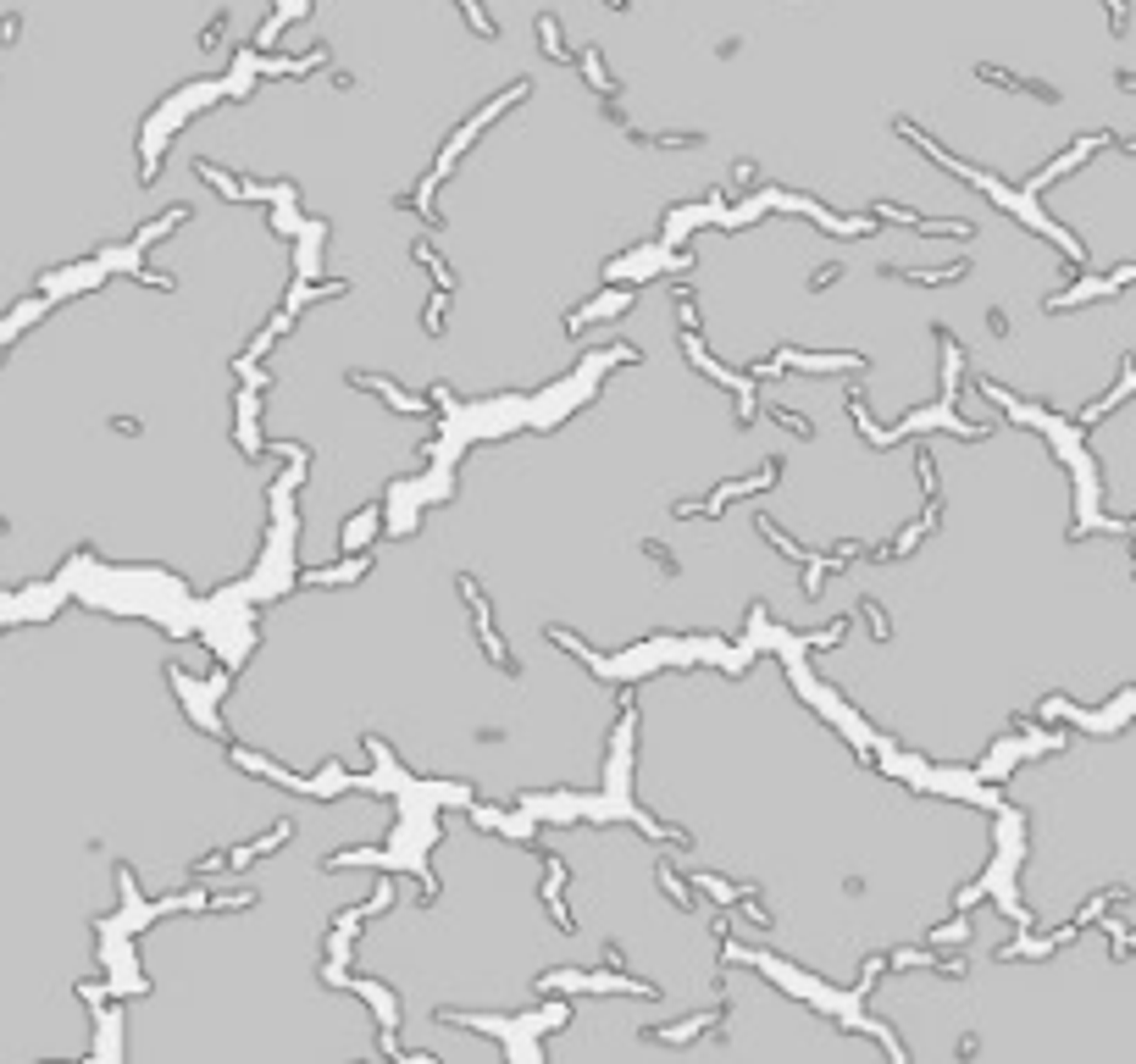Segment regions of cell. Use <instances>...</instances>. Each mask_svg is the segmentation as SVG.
Segmentation results:
<instances>
[{"instance_id": "1", "label": "cell", "mask_w": 1136, "mask_h": 1064, "mask_svg": "<svg viewBox=\"0 0 1136 1064\" xmlns=\"http://www.w3.org/2000/svg\"><path fill=\"white\" fill-rule=\"evenodd\" d=\"M461 593H466V604L477 610V637H483V649H488V654H494V660L505 665V676H516L522 665H516V654H511V649L500 643V632H494V621H488V599L477 593V582H472V576H461Z\"/></svg>"}, {"instance_id": "2", "label": "cell", "mask_w": 1136, "mask_h": 1064, "mask_svg": "<svg viewBox=\"0 0 1136 1064\" xmlns=\"http://www.w3.org/2000/svg\"><path fill=\"white\" fill-rule=\"evenodd\" d=\"M561 987H615V993H637V998H648V993H654L648 982H632V976H576V971L538 976V993H561Z\"/></svg>"}, {"instance_id": "3", "label": "cell", "mask_w": 1136, "mask_h": 1064, "mask_svg": "<svg viewBox=\"0 0 1136 1064\" xmlns=\"http://www.w3.org/2000/svg\"><path fill=\"white\" fill-rule=\"evenodd\" d=\"M1131 394H1136V366H1131V361H1126V372H1120V389H1115L1109 400H1098V405H1087V411H1081V427H1087V422H1098V416H1109V411H1115L1120 400H1131Z\"/></svg>"}, {"instance_id": "4", "label": "cell", "mask_w": 1136, "mask_h": 1064, "mask_svg": "<svg viewBox=\"0 0 1136 1064\" xmlns=\"http://www.w3.org/2000/svg\"><path fill=\"white\" fill-rule=\"evenodd\" d=\"M887 278H904V283H954V278H965L970 272V261H948V266H937V272H904V266H882Z\"/></svg>"}, {"instance_id": "5", "label": "cell", "mask_w": 1136, "mask_h": 1064, "mask_svg": "<svg viewBox=\"0 0 1136 1064\" xmlns=\"http://www.w3.org/2000/svg\"><path fill=\"white\" fill-rule=\"evenodd\" d=\"M771 416L787 427V433H798V439H815V422L809 416H798V411H787V405H771Z\"/></svg>"}, {"instance_id": "6", "label": "cell", "mask_w": 1136, "mask_h": 1064, "mask_svg": "<svg viewBox=\"0 0 1136 1064\" xmlns=\"http://www.w3.org/2000/svg\"><path fill=\"white\" fill-rule=\"evenodd\" d=\"M759 532H765V538H771V543H776V549H782L787 560H809V554H804V549H798V543H793L787 532H776V522H771V516H759Z\"/></svg>"}, {"instance_id": "7", "label": "cell", "mask_w": 1136, "mask_h": 1064, "mask_svg": "<svg viewBox=\"0 0 1136 1064\" xmlns=\"http://www.w3.org/2000/svg\"><path fill=\"white\" fill-rule=\"evenodd\" d=\"M643 554H648V560H654V565H660L665 576H676V554H671L665 543H654V538H648V543H643Z\"/></svg>"}, {"instance_id": "8", "label": "cell", "mask_w": 1136, "mask_h": 1064, "mask_svg": "<svg viewBox=\"0 0 1136 1064\" xmlns=\"http://www.w3.org/2000/svg\"><path fill=\"white\" fill-rule=\"evenodd\" d=\"M859 615L871 621V632H876V637H887V610H882L876 599H859Z\"/></svg>"}, {"instance_id": "9", "label": "cell", "mask_w": 1136, "mask_h": 1064, "mask_svg": "<svg viewBox=\"0 0 1136 1064\" xmlns=\"http://www.w3.org/2000/svg\"><path fill=\"white\" fill-rule=\"evenodd\" d=\"M959 937H970V926H965V921H948V926H937V932H932V943H959Z\"/></svg>"}, {"instance_id": "10", "label": "cell", "mask_w": 1136, "mask_h": 1064, "mask_svg": "<svg viewBox=\"0 0 1136 1064\" xmlns=\"http://www.w3.org/2000/svg\"><path fill=\"white\" fill-rule=\"evenodd\" d=\"M837 278H843V266H837V261H832V266H826V272H815V278H809V289H815V294H821V289H832V283H837Z\"/></svg>"}, {"instance_id": "11", "label": "cell", "mask_w": 1136, "mask_h": 1064, "mask_svg": "<svg viewBox=\"0 0 1136 1064\" xmlns=\"http://www.w3.org/2000/svg\"><path fill=\"white\" fill-rule=\"evenodd\" d=\"M987 328H993V333L1004 339V333H1009V316H1004V311H987Z\"/></svg>"}]
</instances>
